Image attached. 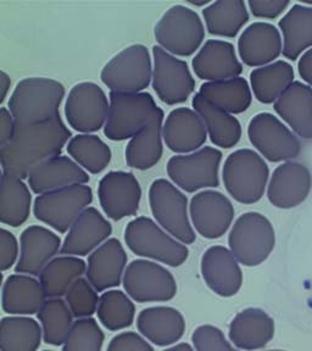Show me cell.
<instances>
[{
	"mask_svg": "<svg viewBox=\"0 0 312 351\" xmlns=\"http://www.w3.org/2000/svg\"><path fill=\"white\" fill-rule=\"evenodd\" d=\"M156 42L167 53L188 58L200 50L205 39V26L197 11L182 4L171 6L154 29Z\"/></svg>",
	"mask_w": 312,
	"mask_h": 351,
	"instance_id": "cell-5",
	"label": "cell"
},
{
	"mask_svg": "<svg viewBox=\"0 0 312 351\" xmlns=\"http://www.w3.org/2000/svg\"><path fill=\"white\" fill-rule=\"evenodd\" d=\"M62 83L47 77H27L17 83L9 99L8 109L16 126H29L54 120L60 116L65 98Z\"/></svg>",
	"mask_w": 312,
	"mask_h": 351,
	"instance_id": "cell-2",
	"label": "cell"
},
{
	"mask_svg": "<svg viewBox=\"0 0 312 351\" xmlns=\"http://www.w3.org/2000/svg\"><path fill=\"white\" fill-rule=\"evenodd\" d=\"M274 111L299 137L312 139V88L294 81L274 103Z\"/></svg>",
	"mask_w": 312,
	"mask_h": 351,
	"instance_id": "cell-30",
	"label": "cell"
},
{
	"mask_svg": "<svg viewBox=\"0 0 312 351\" xmlns=\"http://www.w3.org/2000/svg\"><path fill=\"white\" fill-rule=\"evenodd\" d=\"M100 206L114 221L137 214L142 202V186L131 172L111 171L100 180L98 186Z\"/></svg>",
	"mask_w": 312,
	"mask_h": 351,
	"instance_id": "cell-16",
	"label": "cell"
},
{
	"mask_svg": "<svg viewBox=\"0 0 312 351\" xmlns=\"http://www.w3.org/2000/svg\"><path fill=\"white\" fill-rule=\"evenodd\" d=\"M153 89L166 105L183 104L195 90V80L187 61L167 53L159 45L153 48Z\"/></svg>",
	"mask_w": 312,
	"mask_h": 351,
	"instance_id": "cell-14",
	"label": "cell"
},
{
	"mask_svg": "<svg viewBox=\"0 0 312 351\" xmlns=\"http://www.w3.org/2000/svg\"><path fill=\"white\" fill-rule=\"evenodd\" d=\"M92 202V188L76 184L38 195L33 204V214L56 232L66 233Z\"/></svg>",
	"mask_w": 312,
	"mask_h": 351,
	"instance_id": "cell-10",
	"label": "cell"
},
{
	"mask_svg": "<svg viewBox=\"0 0 312 351\" xmlns=\"http://www.w3.org/2000/svg\"><path fill=\"white\" fill-rule=\"evenodd\" d=\"M269 177V166L252 149H239L230 154L222 170L227 192L241 204L258 203L266 192Z\"/></svg>",
	"mask_w": 312,
	"mask_h": 351,
	"instance_id": "cell-3",
	"label": "cell"
},
{
	"mask_svg": "<svg viewBox=\"0 0 312 351\" xmlns=\"http://www.w3.org/2000/svg\"><path fill=\"white\" fill-rule=\"evenodd\" d=\"M16 131V122L10 110L1 106L0 109V147H4L14 138Z\"/></svg>",
	"mask_w": 312,
	"mask_h": 351,
	"instance_id": "cell-49",
	"label": "cell"
},
{
	"mask_svg": "<svg viewBox=\"0 0 312 351\" xmlns=\"http://www.w3.org/2000/svg\"><path fill=\"white\" fill-rule=\"evenodd\" d=\"M189 216L197 233L206 239H219L235 219L230 199L214 189L197 193L189 204Z\"/></svg>",
	"mask_w": 312,
	"mask_h": 351,
	"instance_id": "cell-17",
	"label": "cell"
},
{
	"mask_svg": "<svg viewBox=\"0 0 312 351\" xmlns=\"http://www.w3.org/2000/svg\"><path fill=\"white\" fill-rule=\"evenodd\" d=\"M294 82V70L287 61H274L258 67L250 73V84L255 98L263 104H274Z\"/></svg>",
	"mask_w": 312,
	"mask_h": 351,
	"instance_id": "cell-38",
	"label": "cell"
},
{
	"mask_svg": "<svg viewBox=\"0 0 312 351\" xmlns=\"http://www.w3.org/2000/svg\"><path fill=\"white\" fill-rule=\"evenodd\" d=\"M71 138L61 116L43 123L16 126L14 138L0 147L3 172L26 180L40 165L60 156Z\"/></svg>",
	"mask_w": 312,
	"mask_h": 351,
	"instance_id": "cell-1",
	"label": "cell"
},
{
	"mask_svg": "<svg viewBox=\"0 0 312 351\" xmlns=\"http://www.w3.org/2000/svg\"><path fill=\"white\" fill-rule=\"evenodd\" d=\"M72 317L70 307L61 298L45 300L38 313L44 341L50 346H64L73 327Z\"/></svg>",
	"mask_w": 312,
	"mask_h": 351,
	"instance_id": "cell-41",
	"label": "cell"
},
{
	"mask_svg": "<svg viewBox=\"0 0 312 351\" xmlns=\"http://www.w3.org/2000/svg\"><path fill=\"white\" fill-rule=\"evenodd\" d=\"M165 112L158 108L148 125L127 144L126 162L131 169L147 171L159 164L164 155Z\"/></svg>",
	"mask_w": 312,
	"mask_h": 351,
	"instance_id": "cell-27",
	"label": "cell"
},
{
	"mask_svg": "<svg viewBox=\"0 0 312 351\" xmlns=\"http://www.w3.org/2000/svg\"><path fill=\"white\" fill-rule=\"evenodd\" d=\"M248 137L259 153L271 162L296 159L302 152L299 138L269 112L252 117L248 126Z\"/></svg>",
	"mask_w": 312,
	"mask_h": 351,
	"instance_id": "cell-13",
	"label": "cell"
},
{
	"mask_svg": "<svg viewBox=\"0 0 312 351\" xmlns=\"http://www.w3.org/2000/svg\"><path fill=\"white\" fill-rule=\"evenodd\" d=\"M32 208L29 186L20 177L1 172L0 221L3 225L17 228L27 221Z\"/></svg>",
	"mask_w": 312,
	"mask_h": 351,
	"instance_id": "cell-33",
	"label": "cell"
},
{
	"mask_svg": "<svg viewBox=\"0 0 312 351\" xmlns=\"http://www.w3.org/2000/svg\"><path fill=\"white\" fill-rule=\"evenodd\" d=\"M109 110L110 100L97 83H77L66 98V120L81 134H93L105 127Z\"/></svg>",
	"mask_w": 312,
	"mask_h": 351,
	"instance_id": "cell-12",
	"label": "cell"
},
{
	"mask_svg": "<svg viewBox=\"0 0 312 351\" xmlns=\"http://www.w3.org/2000/svg\"><path fill=\"white\" fill-rule=\"evenodd\" d=\"M269 351H285V350H269Z\"/></svg>",
	"mask_w": 312,
	"mask_h": 351,
	"instance_id": "cell-53",
	"label": "cell"
},
{
	"mask_svg": "<svg viewBox=\"0 0 312 351\" xmlns=\"http://www.w3.org/2000/svg\"><path fill=\"white\" fill-rule=\"evenodd\" d=\"M222 153L213 147H203L191 154L175 155L167 162L171 181L186 193L219 186V166Z\"/></svg>",
	"mask_w": 312,
	"mask_h": 351,
	"instance_id": "cell-11",
	"label": "cell"
},
{
	"mask_svg": "<svg viewBox=\"0 0 312 351\" xmlns=\"http://www.w3.org/2000/svg\"><path fill=\"white\" fill-rule=\"evenodd\" d=\"M154 61L143 44H132L115 55L100 73L110 92L142 93L153 81Z\"/></svg>",
	"mask_w": 312,
	"mask_h": 351,
	"instance_id": "cell-6",
	"label": "cell"
},
{
	"mask_svg": "<svg viewBox=\"0 0 312 351\" xmlns=\"http://www.w3.org/2000/svg\"><path fill=\"white\" fill-rule=\"evenodd\" d=\"M274 335V322L261 308L249 307L232 319L230 339L241 350H259L269 344Z\"/></svg>",
	"mask_w": 312,
	"mask_h": 351,
	"instance_id": "cell-28",
	"label": "cell"
},
{
	"mask_svg": "<svg viewBox=\"0 0 312 351\" xmlns=\"http://www.w3.org/2000/svg\"><path fill=\"white\" fill-rule=\"evenodd\" d=\"M311 184V173L305 165L287 161L271 176L267 197L276 208H296L307 199Z\"/></svg>",
	"mask_w": 312,
	"mask_h": 351,
	"instance_id": "cell-21",
	"label": "cell"
},
{
	"mask_svg": "<svg viewBox=\"0 0 312 351\" xmlns=\"http://www.w3.org/2000/svg\"><path fill=\"white\" fill-rule=\"evenodd\" d=\"M87 272V263L77 256H59L50 261L39 274V282L48 299L66 295L77 280Z\"/></svg>",
	"mask_w": 312,
	"mask_h": 351,
	"instance_id": "cell-37",
	"label": "cell"
},
{
	"mask_svg": "<svg viewBox=\"0 0 312 351\" xmlns=\"http://www.w3.org/2000/svg\"><path fill=\"white\" fill-rule=\"evenodd\" d=\"M100 298L89 280H77L66 294V302L73 317L89 318L98 310Z\"/></svg>",
	"mask_w": 312,
	"mask_h": 351,
	"instance_id": "cell-44",
	"label": "cell"
},
{
	"mask_svg": "<svg viewBox=\"0 0 312 351\" xmlns=\"http://www.w3.org/2000/svg\"><path fill=\"white\" fill-rule=\"evenodd\" d=\"M276 243L274 226L259 213H245L230 230L228 244L239 263L254 267L265 263Z\"/></svg>",
	"mask_w": 312,
	"mask_h": 351,
	"instance_id": "cell-9",
	"label": "cell"
},
{
	"mask_svg": "<svg viewBox=\"0 0 312 351\" xmlns=\"http://www.w3.org/2000/svg\"><path fill=\"white\" fill-rule=\"evenodd\" d=\"M193 109L203 119L210 141L219 148L230 149L237 145L241 138V122L217 106L210 104L197 93L192 101Z\"/></svg>",
	"mask_w": 312,
	"mask_h": 351,
	"instance_id": "cell-32",
	"label": "cell"
},
{
	"mask_svg": "<svg viewBox=\"0 0 312 351\" xmlns=\"http://www.w3.org/2000/svg\"><path fill=\"white\" fill-rule=\"evenodd\" d=\"M289 4L287 0H250L248 6L254 16L272 20L283 14Z\"/></svg>",
	"mask_w": 312,
	"mask_h": 351,
	"instance_id": "cell-48",
	"label": "cell"
},
{
	"mask_svg": "<svg viewBox=\"0 0 312 351\" xmlns=\"http://www.w3.org/2000/svg\"><path fill=\"white\" fill-rule=\"evenodd\" d=\"M193 71L206 82L226 81L241 77L243 65L235 45L219 39H208L192 60Z\"/></svg>",
	"mask_w": 312,
	"mask_h": 351,
	"instance_id": "cell-20",
	"label": "cell"
},
{
	"mask_svg": "<svg viewBox=\"0 0 312 351\" xmlns=\"http://www.w3.org/2000/svg\"><path fill=\"white\" fill-rule=\"evenodd\" d=\"M298 69L302 80L312 87V48L300 58Z\"/></svg>",
	"mask_w": 312,
	"mask_h": 351,
	"instance_id": "cell-50",
	"label": "cell"
},
{
	"mask_svg": "<svg viewBox=\"0 0 312 351\" xmlns=\"http://www.w3.org/2000/svg\"><path fill=\"white\" fill-rule=\"evenodd\" d=\"M60 237L43 226H29L20 238V258L16 274L39 276L44 267L61 250Z\"/></svg>",
	"mask_w": 312,
	"mask_h": 351,
	"instance_id": "cell-23",
	"label": "cell"
},
{
	"mask_svg": "<svg viewBox=\"0 0 312 351\" xmlns=\"http://www.w3.org/2000/svg\"><path fill=\"white\" fill-rule=\"evenodd\" d=\"M112 234V226L97 208L89 206L69 230L60 252L66 256H87Z\"/></svg>",
	"mask_w": 312,
	"mask_h": 351,
	"instance_id": "cell-22",
	"label": "cell"
},
{
	"mask_svg": "<svg viewBox=\"0 0 312 351\" xmlns=\"http://www.w3.org/2000/svg\"><path fill=\"white\" fill-rule=\"evenodd\" d=\"M0 86H1V98H0V103L4 104L6 98H8V94L10 90L11 87V78L5 71L0 72Z\"/></svg>",
	"mask_w": 312,
	"mask_h": 351,
	"instance_id": "cell-51",
	"label": "cell"
},
{
	"mask_svg": "<svg viewBox=\"0 0 312 351\" xmlns=\"http://www.w3.org/2000/svg\"><path fill=\"white\" fill-rule=\"evenodd\" d=\"M123 287L134 302H170L177 294V283L170 271L148 260H134L127 266Z\"/></svg>",
	"mask_w": 312,
	"mask_h": 351,
	"instance_id": "cell-15",
	"label": "cell"
},
{
	"mask_svg": "<svg viewBox=\"0 0 312 351\" xmlns=\"http://www.w3.org/2000/svg\"><path fill=\"white\" fill-rule=\"evenodd\" d=\"M203 16L211 36L235 38L249 21V11L243 0H219L204 8Z\"/></svg>",
	"mask_w": 312,
	"mask_h": 351,
	"instance_id": "cell-35",
	"label": "cell"
},
{
	"mask_svg": "<svg viewBox=\"0 0 312 351\" xmlns=\"http://www.w3.org/2000/svg\"><path fill=\"white\" fill-rule=\"evenodd\" d=\"M45 293L39 280L28 274H11L3 285L1 306L10 315H34L45 302Z\"/></svg>",
	"mask_w": 312,
	"mask_h": 351,
	"instance_id": "cell-31",
	"label": "cell"
},
{
	"mask_svg": "<svg viewBox=\"0 0 312 351\" xmlns=\"http://www.w3.org/2000/svg\"><path fill=\"white\" fill-rule=\"evenodd\" d=\"M104 333L94 318H80L73 324L64 351H101Z\"/></svg>",
	"mask_w": 312,
	"mask_h": 351,
	"instance_id": "cell-43",
	"label": "cell"
},
{
	"mask_svg": "<svg viewBox=\"0 0 312 351\" xmlns=\"http://www.w3.org/2000/svg\"><path fill=\"white\" fill-rule=\"evenodd\" d=\"M134 316V304L123 291H106L100 298L98 318L105 328L115 332L131 327Z\"/></svg>",
	"mask_w": 312,
	"mask_h": 351,
	"instance_id": "cell-42",
	"label": "cell"
},
{
	"mask_svg": "<svg viewBox=\"0 0 312 351\" xmlns=\"http://www.w3.org/2000/svg\"><path fill=\"white\" fill-rule=\"evenodd\" d=\"M192 341L197 351H238L227 341L221 329L210 324L197 327L193 333Z\"/></svg>",
	"mask_w": 312,
	"mask_h": 351,
	"instance_id": "cell-45",
	"label": "cell"
},
{
	"mask_svg": "<svg viewBox=\"0 0 312 351\" xmlns=\"http://www.w3.org/2000/svg\"><path fill=\"white\" fill-rule=\"evenodd\" d=\"M43 329L29 317H4L0 324L1 351H37Z\"/></svg>",
	"mask_w": 312,
	"mask_h": 351,
	"instance_id": "cell-39",
	"label": "cell"
},
{
	"mask_svg": "<svg viewBox=\"0 0 312 351\" xmlns=\"http://www.w3.org/2000/svg\"><path fill=\"white\" fill-rule=\"evenodd\" d=\"M197 93L210 104L217 106L230 115L243 114L252 105V89L247 80L243 77L203 83Z\"/></svg>",
	"mask_w": 312,
	"mask_h": 351,
	"instance_id": "cell-34",
	"label": "cell"
},
{
	"mask_svg": "<svg viewBox=\"0 0 312 351\" xmlns=\"http://www.w3.org/2000/svg\"><path fill=\"white\" fill-rule=\"evenodd\" d=\"M108 351H154V348L137 333L125 332L112 338Z\"/></svg>",
	"mask_w": 312,
	"mask_h": 351,
	"instance_id": "cell-47",
	"label": "cell"
},
{
	"mask_svg": "<svg viewBox=\"0 0 312 351\" xmlns=\"http://www.w3.org/2000/svg\"><path fill=\"white\" fill-rule=\"evenodd\" d=\"M19 258V243L16 237L10 230L1 228L0 230V267L5 272L10 269Z\"/></svg>",
	"mask_w": 312,
	"mask_h": 351,
	"instance_id": "cell-46",
	"label": "cell"
},
{
	"mask_svg": "<svg viewBox=\"0 0 312 351\" xmlns=\"http://www.w3.org/2000/svg\"><path fill=\"white\" fill-rule=\"evenodd\" d=\"M27 180L31 191L40 195L67 186L88 184L91 177L75 160L60 155L40 165Z\"/></svg>",
	"mask_w": 312,
	"mask_h": 351,
	"instance_id": "cell-26",
	"label": "cell"
},
{
	"mask_svg": "<svg viewBox=\"0 0 312 351\" xmlns=\"http://www.w3.org/2000/svg\"><path fill=\"white\" fill-rule=\"evenodd\" d=\"M283 34V55L296 60L302 51L312 48V6L296 4L280 20Z\"/></svg>",
	"mask_w": 312,
	"mask_h": 351,
	"instance_id": "cell-36",
	"label": "cell"
},
{
	"mask_svg": "<svg viewBox=\"0 0 312 351\" xmlns=\"http://www.w3.org/2000/svg\"><path fill=\"white\" fill-rule=\"evenodd\" d=\"M44 351H51V350H44Z\"/></svg>",
	"mask_w": 312,
	"mask_h": 351,
	"instance_id": "cell-54",
	"label": "cell"
},
{
	"mask_svg": "<svg viewBox=\"0 0 312 351\" xmlns=\"http://www.w3.org/2000/svg\"><path fill=\"white\" fill-rule=\"evenodd\" d=\"M163 134L166 147L178 155L200 150L208 136L203 119L191 108L172 110L165 120Z\"/></svg>",
	"mask_w": 312,
	"mask_h": 351,
	"instance_id": "cell-18",
	"label": "cell"
},
{
	"mask_svg": "<svg viewBox=\"0 0 312 351\" xmlns=\"http://www.w3.org/2000/svg\"><path fill=\"white\" fill-rule=\"evenodd\" d=\"M138 330L158 346H169L181 339L186 321L177 308L154 306L144 308L137 318Z\"/></svg>",
	"mask_w": 312,
	"mask_h": 351,
	"instance_id": "cell-29",
	"label": "cell"
},
{
	"mask_svg": "<svg viewBox=\"0 0 312 351\" xmlns=\"http://www.w3.org/2000/svg\"><path fill=\"white\" fill-rule=\"evenodd\" d=\"M202 276L205 283L217 295H236L243 285L239 261L230 249L222 245L208 247L202 256Z\"/></svg>",
	"mask_w": 312,
	"mask_h": 351,
	"instance_id": "cell-19",
	"label": "cell"
},
{
	"mask_svg": "<svg viewBox=\"0 0 312 351\" xmlns=\"http://www.w3.org/2000/svg\"><path fill=\"white\" fill-rule=\"evenodd\" d=\"M283 51L280 33L272 23L254 22L238 39L241 61L250 67L272 64Z\"/></svg>",
	"mask_w": 312,
	"mask_h": 351,
	"instance_id": "cell-24",
	"label": "cell"
},
{
	"mask_svg": "<svg viewBox=\"0 0 312 351\" xmlns=\"http://www.w3.org/2000/svg\"><path fill=\"white\" fill-rule=\"evenodd\" d=\"M127 254L121 241L110 238L88 258L87 280L97 291L115 288L123 280Z\"/></svg>",
	"mask_w": 312,
	"mask_h": 351,
	"instance_id": "cell-25",
	"label": "cell"
},
{
	"mask_svg": "<svg viewBox=\"0 0 312 351\" xmlns=\"http://www.w3.org/2000/svg\"><path fill=\"white\" fill-rule=\"evenodd\" d=\"M127 247L138 256L152 258L171 267L186 263L189 250L161 226L145 216L132 219L125 230Z\"/></svg>",
	"mask_w": 312,
	"mask_h": 351,
	"instance_id": "cell-4",
	"label": "cell"
},
{
	"mask_svg": "<svg viewBox=\"0 0 312 351\" xmlns=\"http://www.w3.org/2000/svg\"><path fill=\"white\" fill-rule=\"evenodd\" d=\"M149 204L154 219L167 233L183 244L195 241L188 197L178 186L165 178L154 181L149 188Z\"/></svg>",
	"mask_w": 312,
	"mask_h": 351,
	"instance_id": "cell-7",
	"label": "cell"
},
{
	"mask_svg": "<svg viewBox=\"0 0 312 351\" xmlns=\"http://www.w3.org/2000/svg\"><path fill=\"white\" fill-rule=\"evenodd\" d=\"M67 153L88 173L98 175L109 166L112 153L109 145L95 134H77L67 143Z\"/></svg>",
	"mask_w": 312,
	"mask_h": 351,
	"instance_id": "cell-40",
	"label": "cell"
},
{
	"mask_svg": "<svg viewBox=\"0 0 312 351\" xmlns=\"http://www.w3.org/2000/svg\"><path fill=\"white\" fill-rule=\"evenodd\" d=\"M110 110L104 127L105 137L112 142L132 139L152 120L159 108L148 92L115 93L110 92Z\"/></svg>",
	"mask_w": 312,
	"mask_h": 351,
	"instance_id": "cell-8",
	"label": "cell"
},
{
	"mask_svg": "<svg viewBox=\"0 0 312 351\" xmlns=\"http://www.w3.org/2000/svg\"><path fill=\"white\" fill-rule=\"evenodd\" d=\"M164 351H194L193 350L192 346H189L188 343H181V344H177V346L169 348Z\"/></svg>",
	"mask_w": 312,
	"mask_h": 351,
	"instance_id": "cell-52",
	"label": "cell"
}]
</instances>
